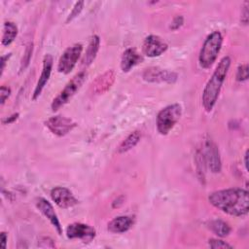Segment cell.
<instances>
[{"mask_svg":"<svg viewBox=\"0 0 249 249\" xmlns=\"http://www.w3.org/2000/svg\"><path fill=\"white\" fill-rule=\"evenodd\" d=\"M99 45H100V39L97 35H93L90 40H89V43L87 47V50H86V53H85V55L83 57V62L82 64L84 66H89L92 63V61L94 60L96 54H97V52L99 50Z\"/></svg>","mask_w":249,"mask_h":249,"instance_id":"cell-18","label":"cell"},{"mask_svg":"<svg viewBox=\"0 0 249 249\" xmlns=\"http://www.w3.org/2000/svg\"><path fill=\"white\" fill-rule=\"evenodd\" d=\"M247 159H248V151H246L245 154H244V165H245L246 170H248V160H247Z\"/></svg>","mask_w":249,"mask_h":249,"instance_id":"cell-34","label":"cell"},{"mask_svg":"<svg viewBox=\"0 0 249 249\" xmlns=\"http://www.w3.org/2000/svg\"><path fill=\"white\" fill-rule=\"evenodd\" d=\"M208 245L211 248H215V249H219V248H232V246L231 244H229L228 242L218 239V238H211L208 240Z\"/></svg>","mask_w":249,"mask_h":249,"instance_id":"cell-26","label":"cell"},{"mask_svg":"<svg viewBox=\"0 0 249 249\" xmlns=\"http://www.w3.org/2000/svg\"><path fill=\"white\" fill-rule=\"evenodd\" d=\"M7 239H8V236H7L6 232L2 231V232H1V247H2V248H6Z\"/></svg>","mask_w":249,"mask_h":249,"instance_id":"cell-33","label":"cell"},{"mask_svg":"<svg viewBox=\"0 0 249 249\" xmlns=\"http://www.w3.org/2000/svg\"><path fill=\"white\" fill-rule=\"evenodd\" d=\"M183 23H184V18H183V17L182 16H176L173 19H172V21H171V24H170V29H172V30H176V29H178L179 27H181L182 25H183Z\"/></svg>","mask_w":249,"mask_h":249,"instance_id":"cell-29","label":"cell"},{"mask_svg":"<svg viewBox=\"0 0 249 249\" xmlns=\"http://www.w3.org/2000/svg\"><path fill=\"white\" fill-rule=\"evenodd\" d=\"M143 80L150 83L173 84L177 81L178 75L175 72L161 69L160 67H148L142 74Z\"/></svg>","mask_w":249,"mask_h":249,"instance_id":"cell-8","label":"cell"},{"mask_svg":"<svg viewBox=\"0 0 249 249\" xmlns=\"http://www.w3.org/2000/svg\"><path fill=\"white\" fill-rule=\"evenodd\" d=\"M134 224V218L131 216H118L108 223L107 230L113 233H123L127 231Z\"/></svg>","mask_w":249,"mask_h":249,"instance_id":"cell-16","label":"cell"},{"mask_svg":"<svg viewBox=\"0 0 249 249\" xmlns=\"http://www.w3.org/2000/svg\"><path fill=\"white\" fill-rule=\"evenodd\" d=\"M10 56H11V53H7L5 55H2V57H1V75L4 72V69H5V66H6V62H7L8 58Z\"/></svg>","mask_w":249,"mask_h":249,"instance_id":"cell-32","label":"cell"},{"mask_svg":"<svg viewBox=\"0 0 249 249\" xmlns=\"http://www.w3.org/2000/svg\"><path fill=\"white\" fill-rule=\"evenodd\" d=\"M83 8H84V2L83 1L76 2L74 7H73V9H72V11L70 12V14L68 15V17L66 18V22H69V21L73 20L75 18H77L81 14Z\"/></svg>","mask_w":249,"mask_h":249,"instance_id":"cell-24","label":"cell"},{"mask_svg":"<svg viewBox=\"0 0 249 249\" xmlns=\"http://www.w3.org/2000/svg\"><path fill=\"white\" fill-rule=\"evenodd\" d=\"M248 79V64L244 63L238 66L236 72V80L238 82H244Z\"/></svg>","mask_w":249,"mask_h":249,"instance_id":"cell-25","label":"cell"},{"mask_svg":"<svg viewBox=\"0 0 249 249\" xmlns=\"http://www.w3.org/2000/svg\"><path fill=\"white\" fill-rule=\"evenodd\" d=\"M87 77V73L85 71H81L76 74L63 88V89L59 92V94L53 100L52 102V110L57 111L60 107L65 105L73 95L80 89L82 85L84 84Z\"/></svg>","mask_w":249,"mask_h":249,"instance_id":"cell-5","label":"cell"},{"mask_svg":"<svg viewBox=\"0 0 249 249\" xmlns=\"http://www.w3.org/2000/svg\"><path fill=\"white\" fill-rule=\"evenodd\" d=\"M142 60H143L142 55L139 54L135 49L128 48L124 52L122 55L121 68L123 72H128L132 67L140 63Z\"/></svg>","mask_w":249,"mask_h":249,"instance_id":"cell-17","label":"cell"},{"mask_svg":"<svg viewBox=\"0 0 249 249\" xmlns=\"http://www.w3.org/2000/svg\"><path fill=\"white\" fill-rule=\"evenodd\" d=\"M36 206L39 209V211L50 221L53 227L56 230L57 233L60 235L62 233V227L60 225L56 213L53 210V205L46 198L39 197L36 200Z\"/></svg>","mask_w":249,"mask_h":249,"instance_id":"cell-14","label":"cell"},{"mask_svg":"<svg viewBox=\"0 0 249 249\" xmlns=\"http://www.w3.org/2000/svg\"><path fill=\"white\" fill-rule=\"evenodd\" d=\"M52 68H53V56L50 53H47L44 56L42 72H41V75H40L39 80L37 82V85L35 87V89L33 91V95H32L33 100H35L39 97V95L41 94L45 86L47 85V83L50 79L51 73H52Z\"/></svg>","mask_w":249,"mask_h":249,"instance_id":"cell-13","label":"cell"},{"mask_svg":"<svg viewBox=\"0 0 249 249\" xmlns=\"http://www.w3.org/2000/svg\"><path fill=\"white\" fill-rule=\"evenodd\" d=\"M208 228L218 236L220 237H225L230 234L231 229L228 223H226L223 220L220 219H214L211 220L208 223Z\"/></svg>","mask_w":249,"mask_h":249,"instance_id":"cell-19","label":"cell"},{"mask_svg":"<svg viewBox=\"0 0 249 249\" xmlns=\"http://www.w3.org/2000/svg\"><path fill=\"white\" fill-rule=\"evenodd\" d=\"M83 51L82 44H74L68 47L59 57L57 63V71L62 74L70 73L75 67Z\"/></svg>","mask_w":249,"mask_h":249,"instance_id":"cell-6","label":"cell"},{"mask_svg":"<svg viewBox=\"0 0 249 249\" xmlns=\"http://www.w3.org/2000/svg\"><path fill=\"white\" fill-rule=\"evenodd\" d=\"M241 21L244 24L248 23V2H244V6L241 13Z\"/></svg>","mask_w":249,"mask_h":249,"instance_id":"cell-30","label":"cell"},{"mask_svg":"<svg viewBox=\"0 0 249 249\" xmlns=\"http://www.w3.org/2000/svg\"><path fill=\"white\" fill-rule=\"evenodd\" d=\"M222 44L223 36L219 31H214L206 37L198 55V62L202 68L207 69L212 66L220 53Z\"/></svg>","mask_w":249,"mask_h":249,"instance_id":"cell-3","label":"cell"},{"mask_svg":"<svg viewBox=\"0 0 249 249\" xmlns=\"http://www.w3.org/2000/svg\"><path fill=\"white\" fill-rule=\"evenodd\" d=\"M182 114V107L175 103L162 108L157 115V130L161 135H166L177 124Z\"/></svg>","mask_w":249,"mask_h":249,"instance_id":"cell-4","label":"cell"},{"mask_svg":"<svg viewBox=\"0 0 249 249\" xmlns=\"http://www.w3.org/2000/svg\"><path fill=\"white\" fill-rule=\"evenodd\" d=\"M196 170H197V174L199 175V178L200 180H203L204 179V170H205V160H204V158H203V155H202V152L198 151L196 153Z\"/></svg>","mask_w":249,"mask_h":249,"instance_id":"cell-23","label":"cell"},{"mask_svg":"<svg viewBox=\"0 0 249 249\" xmlns=\"http://www.w3.org/2000/svg\"><path fill=\"white\" fill-rule=\"evenodd\" d=\"M18 118V113H15V114L11 115L10 117H7V118L3 119V120H2V123H3L4 124H10L14 123Z\"/></svg>","mask_w":249,"mask_h":249,"instance_id":"cell-31","label":"cell"},{"mask_svg":"<svg viewBox=\"0 0 249 249\" xmlns=\"http://www.w3.org/2000/svg\"><path fill=\"white\" fill-rule=\"evenodd\" d=\"M45 124L51 130V132L57 136L66 135L77 125L73 120L63 116L51 117L45 122Z\"/></svg>","mask_w":249,"mask_h":249,"instance_id":"cell-10","label":"cell"},{"mask_svg":"<svg viewBox=\"0 0 249 249\" xmlns=\"http://www.w3.org/2000/svg\"><path fill=\"white\" fill-rule=\"evenodd\" d=\"M202 155H203L205 163L209 167L210 171L213 173H219L222 169L220 153L217 145L210 138L206 139L204 142Z\"/></svg>","mask_w":249,"mask_h":249,"instance_id":"cell-7","label":"cell"},{"mask_svg":"<svg viewBox=\"0 0 249 249\" xmlns=\"http://www.w3.org/2000/svg\"><path fill=\"white\" fill-rule=\"evenodd\" d=\"M96 231L89 225L84 223H72L66 228V235L69 239H81L83 242H90L95 237Z\"/></svg>","mask_w":249,"mask_h":249,"instance_id":"cell-9","label":"cell"},{"mask_svg":"<svg viewBox=\"0 0 249 249\" xmlns=\"http://www.w3.org/2000/svg\"><path fill=\"white\" fill-rule=\"evenodd\" d=\"M167 48V44L158 35H149L145 38L142 45L143 53L149 57L160 56Z\"/></svg>","mask_w":249,"mask_h":249,"instance_id":"cell-11","label":"cell"},{"mask_svg":"<svg viewBox=\"0 0 249 249\" xmlns=\"http://www.w3.org/2000/svg\"><path fill=\"white\" fill-rule=\"evenodd\" d=\"M208 201L222 212L235 217H243L249 210L248 192L240 188L215 191L208 196Z\"/></svg>","mask_w":249,"mask_h":249,"instance_id":"cell-1","label":"cell"},{"mask_svg":"<svg viewBox=\"0 0 249 249\" xmlns=\"http://www.w3.org/2000/svg\"><path fill=\"white\" fill-rule=\"evenodd\" d=\"M10 94H11V89L9 87L2 86L1 89H0V101H1V105H3L5 103V101L10 96Z\"/></svg>","mask_w":249,"mask_h":249,"instance_id":"cell-28","label":"cell"},{"mask_svg":"<svg viewBox=\"0 0 249 249\" xmlns=\"http://www.w3.org/2000/svg\"><path fill=\"white\" fill-rule=\"evenodd\" d=\"M32 52H33V44L30 43L26 46L25 51L23 53V56L21 58L20 66H19V71L20 72L23 71L29 65V62H30V59H31V56H32Z\"/></svg>","mask_w":249,"mask_h":249,"instance_id":"cell-22","label":"cell"},{"mask_svg":"<svg viewBox=\"0 0 249 249\" xmlns=\"http://www.w3.org/2000/svg\"><path fill=\"white\" fill-rule=\"evenodd\" d=\"M18 35V27L12 21H6L3 26L2 34V45L9 46Z\"/></svg>","mask_w":249,"mask_h":249,"instance_id":"cell-20","label":"cell"},{"mask_svg":"<svg viewBox=\"0 0 249 249\" xmlns=\"http://www.w3.org/2000/svg\"><path fill=\"white\" fill-rule=\"evenodd\" d=\"M116 74L113 69L107 70L103 74L99 75L91 84L92 92L95 94H102L106 92L113 86Z\"/></svg>","mask_w":249,"mask_h":249,"instance_id":"cell-15","label":"cell"},{"mask_svg":"<svg viewBox=\"0 0 249 249\" xmlns=\"http://www.w3.org/2000/svg\"><path fill=\"white\" fill-rule=\"evenodd\" d=\"M51 197L60 208H70L78 203L72 192L65 187H55L51 191Z\"/></svg>","mask_w":249,"mask_h":249,"instance_id":"cell-12","label":"cell"},{"mask_svg":"<svg viewBox=\"0 0 249 249\" xmlns=\"http://www.w3.org/2000/svg\"><path fill=\"white\" fill-rule=\"evenodd\" d=\"M231 66V57L224 56L218 63L212 76L207 81L202 92V105L207 112H210L218 99L221 88L227 77Z\"/></svg>","mask_w":249,"mask_h":249,"instance_id":"cell-2","label":"cell"},{"mask_svg":"<svg viewBox=\"0 0 249 249\" xmlns=\"http://www.w3.org/2000/svg\"><path fill=\"white\" fill-rule=\"evenodd\" d=\"M38 246L41 248H54L55 244L51 237L43 236L38 241Z\"/></svg>","mask_w":249,"mask_h":249,"instance_id":"cell-27","label":"cell"},{"mask_svg":"<svg viewBox=\"0 0 249 249\" xmlns=\"http://www.w3.org/2000/svg\"><path fill=\"white\" fill-rule=\"evenodd\" d=\"M141 138V134L139 131H133L131 132L118 147V153L119 154H124L129 150H131L132 148H134L139 140Z\"/></svg>","mask_w":249,"mask_h":249,"instance_id":"cell-21","label":"cell"}]
</instances>
